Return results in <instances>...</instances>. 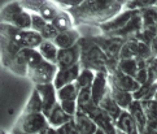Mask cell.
<instances>
[{"mask_svg": "<svg viewBox=\"0 0 157 134\" xmlns=\"http://www.w3.org/2000/svg\"><path fill=\"white\" fill-rule=\"evenodd\" d=\"M127 0H83L69 10L75 27L81 25L100 26L122 12Z\"/></svg>", "mask_w": 157, "mask_h": 134, "instance_id": "6da1fadb", "label": "cell"}, {"mask_svg": "<svg viewBox=\"0 0 157 134\" xmlns=\"http://www.w3.org/2000/svg\"><path fill=\"white\" fill-rule=\"evenodd\" d=\"M81 48V57L79 65L81 68L92 69L95 72H106L110 73L112 65L108 56L104 53V51L100 46L90 37H81L78 41Z\"/></svg>", "mask_w": 157, "mask_h": 134, "instance_id": "7a4b0ae2", "label": "cell"}, {"mask_svg": "<svg viewBox=\"0 0 157 134\" xmlns=\"http://www.w3.org/2000/svg\"><path fill=\"white\" fill-rule=\"evenodd\" d=\"M22 47L16 41L0 33V61L2 64L12 70L14 74L24 76L27 74V65L22 56Z\"/></svg>", "mask_w": 157, "mask_h": 134, "instance_id": "3957f363", "label": "cell"}, {"mask_svg": "<svg viewBox=\"0 0 157 134\" xmlns=\"http://www.w3.org/2000/svg\"><path fill=\"white\" fill-rule=\"evenodd\" d=\"M0 22L13 25L22 30L31 29V13L21 7L20 2H12L0 10Z\"/></svg>", "mask_w": 157, "mask_h": 134, "instance_id": "277c9868", "label": "cell"}, {"mask_svg": "<svg viewBox=\"0 0 157 134\" xmlns=\"http://www.w3.org/2000/svg\"><path fill=\"white\" fill-rule=\"evenodd\" d=\"M78 108H81L83 112L98 125L99 129L106 132L108 134H117L116 122L110 119V116L106 113L100 105L95 104L92 100L90 103L82 105V107H78Z\"/></svg>", "mask_w": 157, "mask_h": 134, "instance_id": "5b68a950", "label": "cell"}, {"mask_svg": "<svg viewBox=\"0 0 157 134\" xmlns=\"http://www.w3.org/2000/svg\"><path fill=\"white\" fill-rule=\"evenodd\" d=\"M57 65L49 63L47 60H42L39 64L27 68L26 77L34 83V85H43V83L53 82V78L57 72Z\"/></svg>", "mask_w": 157, "mask_h": 134, "instance_id": "8992f818", "label": "cell"}, {"mask_svg": "<svg viewBox=\"0 0 157 134\" xmlns=\"http://www.w3.org/2000/svg\"><path fill=\"white\" fill-rule=\"evenodd\" d=\"M22 132L30 134H39L48 126V120L43 112H35L29 115H20L16 125Z\"/></svg>", "mask_w": 157, "mask_h": 134, "instance_id": "52a82bcc", "label": "cell"}, {"mask_svg": "<svg viewBox=\"0 0 157 134\" xmlns=\"http://www.w3.org/2000/svg\"><path fill=\"white\" fill-rule=\"evenodd\" d=\"M34 89L39 93V97H40V100H42V112L46 117H48L53 107L59 103L57 89L55 87L52 82L43 83V85H34Z\"/></svg>", "mask_w": 157, "mask_h": 134, "instance_id": "ba28073f", "label": "cell"}, {"mask_svg": "<svg viewBox=\"0 0 157 134\" xmlns=\"http://www.w3.org/2000/svg\"><path fill=\"white\" fill-rule=\"evenodd\" d=\"M108 81L109 85L114 86L117 89H121V90H125L128 93H134L139 89V83L135 81V78L131 76L125 74L123 72H121L120 69H114L113 72L108 73Z\"/></svg>", "mask_w": 157, "mask_h": 134, "instance_id": "9c48e42d", "label": "cell"}, {"mask_svg": "<svg viewBox=\"0 0 157 134\" xmlns=\"http://www.w3.org/2000/svg\"><path fill=\"white\" fill-rule=\"evenodd\" d=\"M138 10H130V9H123L122 12H120L117 16H114L112 20H109L108 22L100 25V30H101V34L105 35H113L116 31H118L120 29H122L128 21L131 20V17L135 14Z\"/></svg>", "mask_w": 157, "mask_h": 134, "instance_id": "30bf717a", "label": "cell"}, {"mask_svg": "<svg viewBox=\"0 0 157 134\" xmlns=\"http://www.w3.org/2000/svg\"><path fill=\"white\" fill-rule=\"evenodd\" d=\"M79 57H81V48H79V44L77 43L69 48L59 49L56 65H57L59 69L70 68V66L79 64Z\"/></svg>", "mask_w": 157, "mask_h": 134, "instance_id": "8fae6325", "label": "cell"}, {"mask_svg": "<svg viewBox=\"0 0 157 134\" xmlns=\"http://www.w3.org/2000/svg\"><path fill=\"white\" fill-rule=\"evenodd\" d=\"M91 100L95 104H99L105 94L109 91V81L106 72H96L95 80L91 85Z\"/></svg>", "mask_w": 157, "mask_h": 134, "instance_id": "7c38bea8", "label": "cell"}, {"mask_svg": "<svg viewBox=\"0 0 157 134\" xmlns=\"http://www.w3.org/2000/svg\"><path fill=\"white\" fill-rule=\"evenodd\" d=\"M79 72H81V65L79 64H77L74 66H70V68L57 69L52 83L55 85V87L59 90L60 87L68 85V83L75 82L78 74H79Z\"/></svg>", "mask_w": 157, "mask_h": 134, "instance_id": "4fadbf2b", "label": "cell"}, {"mask_svg": "<svg viewBox=\"0 0 157 134\" xmlns=\"http://www.w3.org/2000/svg\"><path fill=\"white\" fill-rule=\"evenodd\" d=\"M81 37L82 35L79 33V29L74 27V29H70L68 31L59 33V34L55 37V39L52 42L56 44V46H57L59 49H61V48H69L71 46H74V44H77Z\"/></svg>", "mask_w": 157, "mask_h": 134, "instance_id": "5bb4252c", "label": "cell"}, {"mask_svg": "<svg viewBox=\"0 0 157 134\" xmlns=\"http://www.w3.org/2000/svg\"><path fill=\"white\" fill-rule=\"evenodd\" d=\"M73 120H74V124L79 134H94L98 130V125L81 108H78L75 115L73 116Z\"/></svg>", "mask_w": 157, "mask_h": 134, "instance_id": "9a60e30c", "label": "cell"}, {"mask_svg": "<svg viewBox=\"0 0 157 134\" xmlns=\"http://www.w3.org/2000/svg\"><path fill=\"white\" fill-rule=\"evenodd\" d=\"M127 111H128V113L131 115L134 121H135L139 133H142L145 129V126H147V116H145L144 109L142 107V102L134 99L131 102V104L128 105Z\"/></svg>", "mask_w": 157, "mask_h": 134, "instance_id": "2e32d148", "label": "cell"}, {"mask_svg": "<svg viewBox=\"0 0 157 134\" xmlns=\"http://www.w3.org/2000/svg\"><path fill=\"white\" fill-rule=\"evenodd\" d=\"M51 24L55 26V29L59 33L68 31V30L74 29L75 27L74 20H73L71 14L69 13V10H66V9H61L57 13V16L51 21Z\"/></svg>", "mask_w": 157, "mask_h": 134, "instance_id": "e0dca14e", "label": "cell"}, {"mask_svg": "<svg viewBox=\"0 0 157 134\" xmlns=\"http://www.w3.org/2000/svg\"><path fill=\"white\" fill-rule=\"evenodd\" d=\"M47 120H48L49 126H53V128L57 129V128H60L61 125H64V124H66V122H69L70 120H73V116L64 112V109L61 108L60 103H57L53 107V109L51 111V113L48 115Z\"/></svg>", "mask_w": 157, "mask_h": 134, "instance_id": "ac0fdd59", "label": "cell"}, {"mask_svg": "<svg viewBox=\"0 0 157 134\" xmlns=\"http://www.w3.org/2000/svg\"><path fill=\"white\" fill-rule=\"evenodd\" d=\"M98 105H100V107H101L105 112L110 116V119L113 120L114 122L120 117V115L122 112V109L120 108V105L114 102V99L112 98V95H110V87H109V91L105 94V97L100 100V103Z\"/></svg>", "mask_w": 157, "mask_h": 134, "instance_id": "d6986e66", "label": "cell"}, {"mask_svg": "<svg viewBox=\"0 0 157 134\" xmlns=\"http://www.w3.org/2000/svg\"><path fill=\"white\" fill-rule=\"evenodd\" d=\"M109 87H110V95L114 99V102L120 105V108L121 109H127L128 105H130L131 102L134 100L132 93L121 90V89H117V87L112 86V85H109Z\"/></svg>", "mask_w": 157, "mask_h": 134, "instance_id": "ffe728a7", "label": "cell"}, {"mask_svg": "<svg viewBox=\"0 0 157 134\" xmlns=\"http://www.w3.org/2000/svg\"><path fill=\"white\" fill-rule=\"evenodd\" d=\"M36 49L39 51V53L42 55V57L44 60L49 61V63L56 64L59 48H57V46H56L52 41H43L40 44H39V47Z\"/></svg>", "mask_w": 157, "mask_h": 134, "instance_id": "44dd1931", "label": "cell"}, {"mask_svg": "<svg viewBox=\"0 0 157 134\" xmlns=\"http://www.w3.org/2000/svg\"><path fill=\"white\" fill-rule=\"evenodd\" d=\"M139 52V41L138 39H126L120 51V60L121 59H136L138 60Z\"/></svg>", "mask_w": 157, "mask_h": 134, "instance_id": "7402d4cb", "label": "cell"}, {"mask_svg": "<svg viewBox=\"0 0 157 134\" xmlns=\"http://www.w3.org/2000/svg\"><path fill=\"white\" fill-rule=\"evenodd\" d=\"M157 90V83H144L140 85L136 91L132 93V98L135 100H148V99H153L155 93Z\"/></svg>", "mask_w": 157, "mask_h": 134, "instance_id": "603a6c76", "label": "cell"}, {"mask_svg": "<svg viewBox=\"0 0 157 134\" xmlns=\"http://www.w3.org/2000/svg\"><path fill=\"white\" fill-rule=\"evenodd\" d=\"M44 39L38 31L34 30H24L22 31V46L27 48H38Z\"/></svg>", "mask_w": 157, "mask_h": 134, "instance_id": "cb8c5ba5", "label": "cell"}, {"mask_svg": "<svg viewBox=\"0 0 157 134\" xmlns=\"http://www.w3.org/2000/svg\"><path fill=\"white\" fill-rule=\"evenodd\" d=\"M35 112H42V100H40V97H39V93L35 89H33L31 95L21 113L29 115V113H35Z\"/></svg>", "mask_w": 157, "mask_h": 134, "instance_id": "d4e9b609", "label": "cell"}, {"mask_svg": "<svg viewBox=\"0 0 157 134\" xmlns=\"http://www.w3.org/2000/svg\"><path fill=\"white\" fill-rule=\"evenodd\" d=\"M140 66V60L136 59H121L117 64V69H120L127 76L134 77Z\"/></svg>", "mask_w": 157, "mask_h": 134, "instance_id": "484cf974", "label": "cell"}, {"mask_svg": "<svg viewBox=\"0 0 157 134\" xmlns=\"http://www.w3.org/2000/svg\"><path fill=\"white\" fill-rule=\"evenodd\" d=\"M78 91H79V89H78L75 82L68 83V85L60 87L57 90V99H59V102H61V100H77Z\"/></svg>", "mask_w": 157, "mask_h": 134, "instance_id": "4316f807", "label": "cell"}, {"mask_svg": "<svg viewBox=\"0 0 157 134\" xmlns=\"http://www.w3.org/2000/svg\"><path fill=\"white\" fill-rule=\"evenodd\" d=\"M139 16H140V20H142L143 27L157 25V7L139 9Z\"/></svg>", "mask_w": 157, "mask_h": 134, "instance_id": "83f0119b", "label": "cell"}, {"mask_svg": "<svg viewBox=\"0 0 157 134\" xmlns=\"http://www.w3.org/2000/svg\"><path fill=\"white\" fill-rule=\"evenodd\" d=\"M95 74L96 72L92 69H87V68H81V72L78 74L75 83L78 89H85V87H91L92 82L95 80Z\"/></svg>", "mask_w": 157, "mask_h": 134, "instance_id": "f1b7e54d", "label": "cell"}, {"mask_svg": "<svg viewBox=\"0 0 157 134\" xmlns=\"http://www.w3.org/2000/svg\"><path fill=\"white\" fill-rule=\"evenodd\" d=\"M18 2L25 10H27V12H30V13L39 14L40 10L46 7L47 4H49L51 0H18Z\"/></svg>", "mask_w": 157, "mask_h": 134, "instance_id": "f546056e", "label": "cell"}, {"mask_svg": "<svg viewBox=\"0 0 157 134\" xmlns=\"http://www.w3.org/2000/svg\"><path fill=\"white\" fill-rule=\"evenodd\" d=\"M142 107L144 109L145 116H147V122L157 121V102L155 99L142 100Z\"/></svg>", "mask_w": 157, "mask_h": 134, "instance_id": "4dcf8cb0", "label": "cell"}, {"mask_svg": "<svg viewBox=\"0 0 157 134\" xmlns=\"http://www.w3.org/2000/svg\"><path fill=\"white\" fill-rule=\"evenodd\" d=\"M149 7H157V0H127L123 9L139 10Z\"/></svg>", "mask_w": 157, "mask_h": 134, "instance_id": "1f68e13d", "label": "cell"}, {"mask_svg": "<svg viewBox=\"0 0 157 134\" xmlns=\"http://www.w3.org/2000/svg\"><path fill=\"white\" fill-rule=\"evenodd\" d=\"M60 10H61V8L55 2H52V0H51L49 4H47L46 7L40 10V13H39V14H40L47 22H51L56 17V16H57V13L60 12Z\"/></svg>", "mask_w": 157, "mask_h": 134, "instance_id": "d6a6232c", "label": "cell"}, {"mask_svg": "<svg viewBox=\"0 0 157 134\" xmlns=\"http://www.w3.org/2000/svg\"><path fill=\"white\" fill-rule=\"evenodd\" d=\"M148 72V81L145 83H157V56H152L145 61Z\"/></svg>", "mask_w": 157, "mask_h": 134, "instance_id": "836d02e7", "label": "cell"}, {"mask_svg": "<svg viewBox=\"0 0 157 134\" xmlns=\"http://www.w3.org/2000/svg\"><path fill=\"white\" fill-rule=\"evenodd\" d=\"M91 102V89L85 87V89H79L78 91V97H77V104L78 107H82L87 103Z\"/></svg>", "mask_w": 157, "mask_h": 134, "instance_id": "e575fe53", "label": "cell"}, {"mask_svg": "<svg viewBox=\"0 0 157 134\" xmlns=\"http://www.w3.org/2000/svg\"><path fill=\"white\" fill-rule=\"evenodd\" d=\"M46 25H47V21L44 20L40 14L31 13V30L40 33Z\"/></svg>", "mask_w": 157, "mask_h": 134, "instance_id": "d590c367", "label": "cell"}, {"mask_svg": "<svg viewBox=\"0 0 157 134\" xmlns=\"http://www.w3.org/2000/svg\"><path fill=\"white\" fill-rule=\"evenodd\" d=\"M42 35V38L44 41H53L55 37L59 34V31L55 29V26L51 24V22H47V25L43 27V30L39 33Z\"/></svg>", "mask_w": 157, "mask_h": 134, "instance_id": "8d00e7d4", "label": "cell"}, {"mask_svg": "<svg viewBox=\"0 0 157 134\" xmlns=\"http://www.w3.org/2000/svg\"><path fill=\"white\" fill-rule=\"evenodd\" d=\"M61 108L64 109V112H66L70 116H74L75 112L78 111V104H77V100H61L59 102Z\"/></svg>", "mask_w": 157, "mask_h": 134, "instance_id": "74e56055", "label": "cell"}, {"mask_svg": "<svg viewBox=\"0 0 157 134\" xmlns=\"http://www.w3.org/2000/svg\"><path fill=\"white\" fill-rule=\"evenodd\" d=\"M57 134H79V132L74 124V120H70L69 122L57 128Z\"/></svg>", "mask_w": 157, "mask_h": 134, "instance_id": "f35d334b", "label": "cell"}, {"mask_svg": "<svg viewBox=\"0 0 157 134\" xmlns=\"http://www.w3.org/2000/svg\"><path fill=\"white\" fill-rule=\"evenodd\" d=\"M52 2H55L61 9H70L79 5L83 0H52Z\"/></svg>", "mask_w": 157, "mask_h": 134, "instance_id": "ab89813d", "label": "cell"}, {"mask_svg": "<svg viewBox=\"0 0 157 134\" xmlns=\"http://www.w3.org/2000/svg\"><path fill=\"white\" fill-rule=\"evenodd\" d=\"M39 134H57V129L56 128H53V126H47L46 129H44L42 133H39Z\"/></svg>", "mask_w": 157, "mask_h": 134, "instance_id": "60d3db41", "label": "cell"}, {"mask_svg": "<svg viewBox=\"0 0 157 134\" xmlns=\"http://www.w3.org/2000/svg\"><path fill=\"white\" fill-rule=\"evenodd\" d=\"M140 134H157V130L152 129V128H149V126H145V129Z\"/></svg>", "mask_w": 157, "mask_h": 134, "instance_id": "b9f144b4", "label": "cell"}, {"mask_svg": "<svg viewBox=\"0 0 157 134\" xmlns=\"http://www.w3.org/2000/svg\"><path fill=\"white\" fill-rule=\"evenodd\" d=\"M94 134H108V133H106V132H104V130H101V129H99V128H98V130L95 132Z\"/></svg>", "mask_w": 157, "mask_h": 134, "instance_id": "7bdbcfd3", "label": "cell"}, {"mask_svg": "<svg viewBox=\"0 0 157 134\" xmlns=\"http://www.w3.org/2000/svg\"><path fill=\"white\" fill-rule=\"evenodd\" d=\"M153 99H155L156 102H157V90H156V93H155V97H153Z\"/></svg>", "mask_w": 157, "mask_h": 134, "instance_id": "ee69618b", "label": "cell"}, {"mask_svg": "<svg viewBox=\"0 0 157 134\" xmlns=\"http://www.w3.org/2000/svg\"><path fill=\"white\" fill-rule=\"evenodd\" d=\"M117 134H126V133H123V132H121V130L117 129Z\"/></svg>", "mask_w": 157, "mask_h": 134, "instance_id": "f6af8a7d", "label": "cell"}, {"mask_svg": "<svg viewBox=\"0 0 157 134\" xmlns=\"http://www.w3.org/2000/svg\"><path fill=\"white\" fill-rule=\"evenodd\" d=\"M0 134H7V133H5L4 130H2V129H0Z\"/></svg>", "mask_w": 157, "mask_h": 134, "instance_id": "bcb514c9", "label": "cell"}]
</instances>
